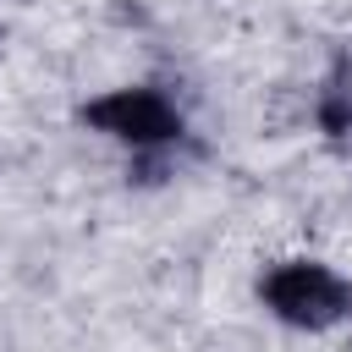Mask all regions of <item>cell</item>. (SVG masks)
<instances>
[{"mask_svg": "<svg viewBox=\"0 0 352 352\" xmlns=\"http://www.w3.org/2000/svg\"><path fill=\"white\" fill-rule=\"evenodd\" d=\"M77 121L88 132H104L110 143H126L132 154H160V148H182L187 143V110L154 82L110 88V94L88 99L77 110Z\"/></svg>", "mask_w": 352, "mask_h": 352, "instance_id": "1", "label": "cell"}, {"mask_svg": "<svg viewBox=\"0 0 352 352\" xmlns=\"http://www.w3.org/2000/svg\"><path fill=\"white\" fill-rule=\"evenodd\" d=\"M258 302L292 330H336L352 319V280L319 258H280L258 275Z\"/></svg>", "mask_w": 352, "mask_h": 352, "instance_id": "2", "label": "cell"}, {"mask_svg": "<svg viewBox=\"0 0 352 352\" xmlns=\"http://www.w3.org/2000/svg\"><path fill=\"white\" fill-rule=\"evenodd\" d=\"M314 121H319V132L336 138V143L352 138V60H336V72L324 77L319 104H314Z\"/></svg>", "mask_w": 352, "mask_h": 352, "instance_id": "3", "label": "cell"}, {"mask_svg": "<svg viewBox=\"0 0 352 352\" xmlns=\"http://www.w3.org/2000/svg\"><path fill=\"white\" fill-rule=\"evenodd\" d=\"M0 38H6V28H0Z\"/></svg>", "mask_w": 352, "mask_h": 352, "instance_id": "4", "label": "cell"}]
</instances>
